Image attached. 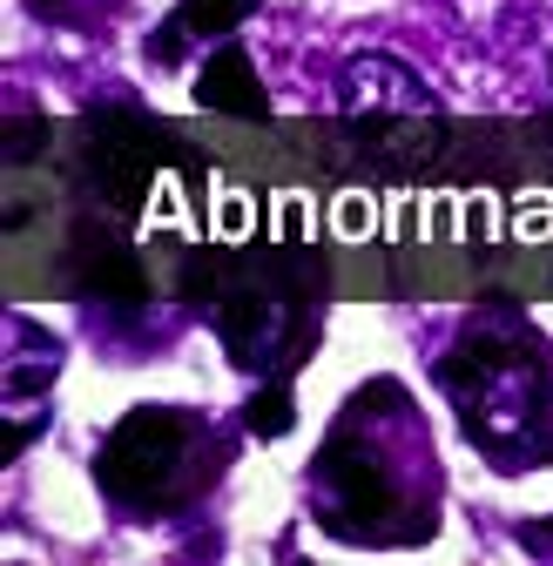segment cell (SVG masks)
<instances>
[{
  "label": "cell",
  "mask_w": 553,
  "mask_h": 566,
  "mask_svg": "<svg viewBox=\"0 0 553 566\" xmlns=\"http://www.w3.org/2000/svg\"><path fill=\"white\" fill-rule=\"evenodd\" d=\"M217 331L237 350V365H263V350L284 331V304H276V291H263V283H230L217 297Z\"/></svg>",
  "instance_id": "5"
},
{
  "label": "cell",
  "mask_w": 553,
  "mask_h": 566,
  "mask_svg": "<svg viewBox=\"0 0 553 566\" xmlns=\"http://www.w3.org/2000/svg\"><path fill=\"white\" fill-rule=\"evenodd\" d=\"M257 8H263V0H182L176 21H182L189 34H237Z\"/></svg>",
  "instance_id": "8"
},
{
  "label": "cell",
  "mask_w": 553,
  "mask_h": 566,
  "mask_svg": "<svg viewBox=\"0 0 553 566\" xmlns=\"http://www.w3.org/2000/svg\"><path fill=\"white\" fill-rule=\"evenodd\" d=\"M317 485H324V500H331V526L337 533H352V539H385V520H398V485L385 472V459L358 439H331L324 459H317Z\"/></svg>",
  "instance_id": "3"
},
{
  "label": "cell",
  "mask_w": 553,
  "mask_h": 566,
  "mask_svg": "<svg viewBox=\"0 0 553 566\" xmlns=\"http://www.w3.org/2000/svg\"><path fill=\"white\" fill-rule=\"evenodd\" d=\"M67 270H75V283L88 297H102V304H122V311L149 304L143 256H135L115 230H102V223H75V237H67Z\"/></svg>",
  "instance_id": "4"
},
{
  "label": "cell",
  "mask_w": 553,
  "mask_h": 566,
  "mask_svg": "<svg viewBox=\"0 0 553 566\" xmlns=\"http://www.w3.org/2000/svg\"><path fill=\"white\" fill-rule=\"evenodd\" d=\"M41 135H48L41 122H21V128H14V142H8V163H28V156L41 149Z\"/></svg>",
  "instance_id": "10"
},
{
  "label": "cell",
  "mask_w": 553,
  "mask_h": 566,
  "mask_svg": "<svg viewBox=\"0 0 553 566\" xmlns=\"http://www.w3.org/2000/svg\"><path fill=\"white\" fill-rule=\"evenodd\" d=\"M352 88L378 95V102H398V108H432V95L419 88V75H405L398 61H352Z\"/></svg>",
  "instance_id": "7"
},
{
  "label": "cell",
  "mask_w": 553,
  "mask_h": 566,
  "mask_svg": "<svg viewBox=\"0 0 553 566\" xmlns=\"http://www.w3.org/2000/svg\"><path fill=\"white\" fill-rule=\"evenodd\" d=\"M95 485L122 506H176L196 485V424L182 411H128L95 452Z\"/></svg>",
  "instance_id": "2"
},
{
  "label": "cell",
  "mask_w": 553,
  "mask_h": 566,
  "mask_svg": "<svg viewBox=\"0 0 553 566\" xmlns=\"http://www.w3.org/2000/svg\"><path fill=\"white\" fill-rule=\"evenodd\" d=\"M479 344H459L446 358V385L466 405L472 439H507L513 424L540 418V337L513 317V297H493L487 324L472 317Z\"/></svg>",
  "instance_id": "1"
},
{
  "label": "cell",
  "mask_w": 553,
  "mask_h": 566,
  "mask_svg": "<svg viewBox=\"0 0 553 566\" xmlns=\"http://www.w3.org/2000/svg\"><path fill=\"white\" fill-rule=\"evenodd\" d=\"M196 102L202 108H217V115H237V122H270V95L257 82V67L237 41H223L210 61H202V75H196Z\"/></svg>",
  "instance_id": "6"
},
{
  "label": "cell",
  "mask_w": 553,
  "mask_h": 566,
  "mask_svg": "<svg viewBox=\"0 0 553 566\" xmlns=\"http://www.w3.org/2000/svg\"><path fill=\"white\" fill-rule=\"evenodd\" d=\"M243 424H250L257 439H284L291 424H298V405H291V391H284V385H263V391L243 405Z\"/></svg>",
  "instance_id": "9"
}]
</instances>
